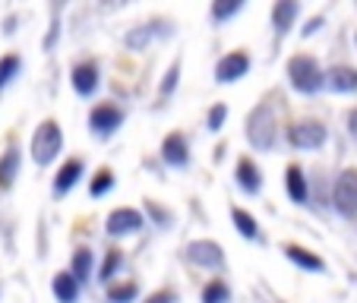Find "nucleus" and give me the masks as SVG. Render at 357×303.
<instances>
[{"mask_svg": "<svg viewBox=\"0 0 357 303\" xmlns=\"http://www.w3.org/2000/svg\"><path fill=\"white\" fill-rule=\"evenodd\" d=\"M243 136L257 152H272L278 142V117L269 104H257V108L247 114V123H243Z\"/></svg>", "mask_w": 357, "mask_h": 303, "instance_id": "1", "label": "nucleus"}, {"mask_svg": "<svg viewBox=\"0 0 357 303\" xmlns=\"http://www.w3.org/2000/svg\"><path fill=\"white\" fill-rule=\"evenodd\" d=\"M288 82H291V88L301 95H317L319 88H326V70L319 67L317 57L294 54L288 61Z\"/></svg>", "mask_w": 357, "mask_h": 303, "instance_id": "2", "label": "nucleus"}, {"mask_svg": "<svg viewBox=\"0 0 357 303\" xmlns=\"http://www.w3.org/2000/svg\"><path fill=\"white\" fill-rule=\"evenodd\" d=\"M63 148V130L57 121H41L38 130L32 133V146H29V152H32V162L38 164V168H45V164H51L57 155H61Z\"/></svg>", "mask_w": 357, "mask_h": 303, "instance_id": "3", "label": "nucleus"}, {"mask_svg": "<svg viewBox=\"0 0 357 303\" xmlns=\"http://www.w3.org/2000/svg\"><path fill=\"white\" fill-rule=\"evenodd\" d=\"M326 139H329V130H326L319 121H313V117L294 121L288 127V142H291V148H297V152H317V148L326 146Z\"/></svg>", "mask_w": 357, "mask_h": 303, "instance_id": "4", "label": "nucleus"}, {"mask_svg": "<svg viewBox=\"0 0 357 303\" xmlns=\"http://www.w3.org/2000/svg\"><path fill=\"white\" fill-rule=\"evenodd\" d=\"M121 127H123V111L117 104H111V101H101V104H95L89 111V133L95 139H111Z\"/></svg>", "mask_w": 357, "mask_h": 303, "instance_id": "5", "label": "nucleus"}, {"mask_svg": "<svg viewBox=\"0 0 357 303\" xmlns=\"http://www.w3.org/2000/svg\"><path fill=\"white\" fill-rule=\"evenodd\" d=\"M332 209L342 218H354L357 215V171L348 168L335 177L332 187Z\"/></svg>", "mask_w": 357, "mask_h": 303, "instance_id": "6", "label": "nucleus"}, {"mask_svg": "<svg viewBox=\"0 0 357 303\" xmlns=\"http://www.w3.org/2000/svg\"><path fill=\"white\" fill-rule=\"evenodd\" d=\"M187 259L196 269L206 272H222L225 269V249L215 240H190L187 243Z\"/></svg>", "mask_w": 357, "mask_h": 303, "instance_id": "7", "label": "nucleus"}, {"mask_svg": "<svg viewBox=\"0 0 357 303\" xmlns=\"http://www.w3.org/2000/svg\"><path fill=\"white\" fill-rule=\"evenodd\" d=\"M142 228H146L142 212L130 209V205H121V209H114L105 218V234L108 237H130V234H139Z\"/></svg>", "mask_w": 357, "mask_h": 303, "instance_id": "8", "label": "nucleus"}, {"mask_svg": "<svg viewBox=\"0 0 357 303\" xmlns=\"http://www.w3.org/2000/svg\"><path fill=\"white\" fill-rule=\"evenodd\" d=\"M250 73V54L247 51H228L225 57H218L215 63V82H237Z\"/></svg>", "mask_w": 357, "mask_h": 303, "instance_id": "9", "label": "nucleus"}, {"mask_svg": "<svg viewBox=\"0 0 357 303\" xmlns=\"http://www.w3.org/2000/svg\"><path fill=\"white\" fill-rule=\"evenodd\" d=\"M98 82H101V70L95 61L76 63L73 73H70V86H73V92L82 95V98H92V95L98 92Z\"/></svg>", "mask_w": 357, "mask_h": 303, "instance_id": "10", "label": "nucleus"}, {"mask_svg": "<svg viewBox=\"0 0 357 303\" xmlns=\"http://www.w3.org/2000/svg\"><path fill=\"white\" fill-rule=\"evenodd\" d=\"M162 162L168 164V168H174V171H183L190 164V142H187V136L183 133H168L162 139Z\"/></svg>", "mask_w": 357, "mask_h": 303, "instance_id": "11", "label": "nucleus"}, {"mask_svg": "<svg viewBox=\"0 0 357 303\" xmlns=\"http://www.w3.org/2000/svg\"><path fill=\"white\" fill-rule=\"evenodd\" d=\"M168 32H171V29L165 26V22H142V26H133V29H130L123 41H127L130 51H146L152 41H155V38H165Z\"/></svg>", "mask_w": 357, "mask_h": 303, "instance_id": "12", "label": "nucleus"}, {"mask_svg": "<svg viewBox=\"0 0 357 303\" xmlns=\"http://www.w3.org/2000/svg\"><path fill=\"white\" fill-rule=\"evenodd\" d=\"M234 177H237V187L243 189L247 196H259L263 193V171L253 158H241L234 168Z\"/></svg>", "mask_w": 357, "mask_h": 303, "instance_id": "13", "label": "nucleus"}, {"mask_svg": "<svg viewBox=\"0 0 357 303\" xmlns=\"http://www.w3.org/2000/svg\"><path fill=\"white\" fill-rule=\"evenodd\" d=\"M297 16H301V3H297V0H275V3H272V29H275L278 38H284V35L291 32Z\"/></svg>", "mask_w": 357, "mask_h": 303, "instance_id": "14", "label": "nucleus"}, {"mask_svg": "<svg viewBox=\"0 0 357 303\" xmlns=\"http://www.w3.org/2000/svg\"><path fill=\"white\" fill-rule=\"evenodd\" d=\"M82 174H86V162H82V158H67V162L61 164V171L54 174V193L67 196L70 189L82 180Z\"/></svg>", "mask_w": 357, "mask_h": 303, "instance_id": "15", "label": "nucleus"}, {"mask_svg": "<svg viewBox=\"0 0 357 303\" xmlns=\"http://www.w3.org/2000/svg\"><path fill=\"white\" fill-rule=\"evenodd\" d=\"M326 86H329V92H338V95L357 92V67H348V63L329 67L326 70Z\"/></svg>", "mask_w": 357, "mask_h": 303, "instance_id": "16", "label": "nucleus"}, {"mask_svg": "<svg viewBox=\"0 0 357 303\" xmlns=\"http://www.w3.org/2000/svg\"><path fill=\"white\" fill-rule=\"evenodd\" d=\"M284 189H288L291 202H297V205L310 202V183H307V174H303L301 164H288L284 168Z\"/></svg>", "mask_w": 357, "mask_h": 303, "instance_id": "17", "label": "nucleus"}, {"mask_svg": "<svg viewBox=\"0 0 357 303\" xmlns=\"http://www.w3.org/2000/svg\"><path fill=\"white\" fill-rule=\"evenodd\" d=\"M284 256H288L291 263H294L297 269H303V272H313V275L326 272V259H323V256H317L313 249L301 247V243H288V247H284Z\"/></svg>", "mask_w": 357, "mask_h": 303, "instance_id": "18", "label": "nucleus"}, {"mask_svg": "<svg viewBox=\"0 0 357 303\" xmlns=\"http://www.w3.org/2000/svg\"><path fill=\"white\" fill-rule=\"evenodd\" d=\"M51 290H54L57 303H76L82 294V284L73 278V272H57L54 281H51Z\"/></svg>", "mask_w": 357, "mask_h": 303, "instance_id": "19", "label": "nucleus"}, {"mask_svg": "<svg viewBox=\"0 0 357 303\" xmlns=\"http://www.w3.org/2000/svg\"><path fill=\"white\" fill-rule=\"evenodd\" d=\"M20 164H22V152L20 146H10L3 155H0V189H10L20 177Z\"/></svg>", "mask_w": 357, "mask_h": 303, "instance_id": "20", "label": "nucleus"}, {"mask_svg": "<svg viewBox=\"0 0 357 303\" xmlns=\"http://www.w3.org/2000/svg\"><path fill=\"white\" fill-rule=\"evenodd\" d=\"M92 265H95V256L89 247H76V253L70 256V272H73V278L79 284H86L89 278H92Z\"/></svg>", "mask_w": 357, "mask_h": 303, "instance_id": "21", "label": "nucleus"}, {"mask_svg": "<svg viewBox=\"0 0 357 303\" xmlns=\"http://www.w3.org/2000/svg\"><path fill=\"white\" fill-rule=\"evenodd\" d=\"M231 222H234L237 234L243 240H263V231H259V222L250 215L247 209H231Z\"/></svg>", "mask_w": 357, "mask_h": 303, "instance_id": "22", "label": "nucleus"}, {"mask_svg": "<svg viewBox=\"0 0 357 303\" xmlns=\"http://www.w3.org/2000/svg\"><path fill=\"white\" fill-rule=\"evenodd\" d=\"M136 297H139V284L123 278V281H117V284H108L105 300L108 303H136Z\"/></svg>", "mask_w": 357, "mask_h": 303, "instance_id": "23", "label": "nucleus"}, {"mask_svg": "<svg viewBox=\"0 0 357 303\" xmlns=\"http://www.w3.org/2000/svg\"><path fill=\"white\" fill-rule=\"evenodd\" d=\"M199 300L202 303H231V288L222 281V278H212V281L202 288Z\"/></svg>", "mask_w": 357, "mask_h": 303, "instance_id": "24", "label": "nucleus"}, {"mask_svg": "<svg viewBox=\"0 0 357 303\" xmlns=\"http://www.w3.org/2000/svg\"><path fill=\"white\" fill-rule=\"evenodd\" d=\"M111 189H114V171L101 168L98 174L92 177V183H89V196H92V199H101V196H108Z\"/></svg>", "mask_w": 357, "mask_h": 303, "instance_id": "25", "label": "nucleus"}, {"mask_svg": "<svg viewBox=\"0 0 357 303\" xmlns=\"http://www.w3.org/2000/svg\"><path fill=\"white\" fill-rule=\"evenodd\" d=\"M243 10V0H215L212 3V22H228Z\"/></svg>", "mask_w": 357, "mask_h": 303, "instance_id": "26", "label": "nucleus"}, {"mask_svg": "<svg viewBox=\"0 0 357 303\" xmlns=\"http://www.w3.org/2000/svg\"><path fill=\"white\" fill-rule=\"evenodd\" d=\"M20 70H22V61L16 54H3L0 57V92L10 86V82L20 76Z\"/></svg>", "mask_w": 357, "mask_h": 303, "instance_id": "27", "label": "nucleus"}, {"mask_svg": "<svg viewBox=\"0 0 357 303\" xmlns=\"http://www.w3.org/2000/svg\"><path fill=\"white\" fill-rule=\"evenodd\" d=\"M123 265V253L121 249H108L105 253V263H101V272H98V281L101 284H111V278L117 275V269Z\"/></svg>", "mask_w": 357, "mask_h": 303, "instance_id": "28", "label": "nucleus"}, {"mask_svg": "<svg viewBox=\"0 0 357 303\" xmlns=\"http://www.w3.org/2000/svg\"><path fill=\"white\" fill-rule=\"evenodd\" d=\"M177 82H181V61H174V63H171V67H168V73H165L162 86H158V92H162V98H168V95H174Z\"/></svg>", "mask_w": 357, "mask_h": 303, "instance_id": "29", "label": "nucleus"}, {"mask_svg": "<svg viewBox=\"0 0 357 303\" xmlns=\"http://www.w3.org/2000/svg\"><path fill=\"white\" fill-rule=\"evenodd\" d=\"M225 121H228V104H212L209 114H206V127H209V133H218V130L225 127Z\"/></svg>", "mask_w": 357, "mask_h": 303, "instance_id": "30", "label": "nucleus"}, {"mask_svg": "<svg viewBox=\"0 0 357 303\" xmlns=\"http://www.w3.org/2000/svg\"><path fill=\"white\" fill-rule=\"evenodd\" d=\"M142 303H181V294L171 288H162V290H155V294H149Z\"/></svg>", "mask_w": 357, "mask_h": 303, "instance_id": "31", "label": "nucleus"}, {"mask_svg": "<svg viewBox=\"0 0 357 303\" xmlns=\"http://www.w3.org/2000/svg\"><path fill=\"white\" fill-rule=\"evenodd\" d=\"M149 215L155 218V222L162 224V228H168V224H171V215L162 209V205H158V202H149Z\"/></svg>", "mask_w": 357, "mask_h": 303, "instance_id": "32", "label": "nucleus"}, {"mask_svg": "<svg viewBox=\"0 0 357 303\" xmlns=\"http://www.w3.org/2000/svg\"><path fill=\"white\" fill-rule=\"evenodd\" d=\"M323 16H313V20H307V22H303V29H301V35H303V38H310V35H317L319 32V29H323Z\"/></svg>", "mask_w": 357, "mask_h": 303, "instance_id": "33", "label": "nucleus"}, {"mask_svg": "<svg viewBox=\"0 0 357 303\" xmlns=\"http://www.w3.org/2000/svg\"><path fill=\"white\" fill-rule=\"evenodd\" d=\"M348 133H351V139L357 142V108L348 114Z\"/></svg>", "mask_w": 357, "mask_h": 303, "instance_id": "34", "label": "nucleus"}, {"mask_svg": "<svg viewBox=\"0 0 357 303\" xmlns=\"http://www.w3.org/2000/svg\"><path fill=\"white\" fill-rule=\"evenodd\" d=\"M354 41H357V35H354Z\"/></svg>", "mask_w": 357, "mask_h": 303, "instance_id": "35", "label": "nucleus"}]
</instances>
